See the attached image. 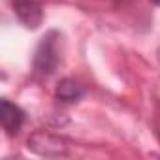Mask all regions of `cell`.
<instances>
[{"mask_svg":"<svg viewBox=\"0 0 160 160\" xmlns=\"http://www.w3.org/2000/svg\"><path fill=\"white\" fill-rule=\"evenodd\" d=\"M60 55H58V34L49 32L42 38L36 55H34V70L40 75H51L58 66Z\"/></svg>","mask_w":160,"mask_h":160,"instance_id":"1","label":"cell"},{"mask_svg":"<svg viewBox=\"0 0 160 160\" xmlns=\"http://www.w3.org/2000/svg\"><path fill=\"white\" fill-rule=\"evenodd\" d=\"M28 149L43 156H64L68 152V145L64 138L49 134V132H36L28 139Z\"/></svg>","mask_w":160,"mask_h":160,"instance_id":"2","label":"cell"},{"mask_svg":"<svg viewBox=\"0 0 160 160\" xmlns=\"http://www.w3.org/2000/svg\"><path fill=\"white\" fill-rule=\"evenodd\" d=\"M13 12L17 15V19L28 27V28H36L42 23V6L36 0H12Z\"/></svg>","mask_w":160,"mask_h":160,"instance_id":"3","label":"cell"},{"mask_svg":"<svg viewBox=\"0 0 160 160\" xmlns=\"http://www.w3.org/2000/svg\"><path fill=\"white\" fill-rule=\"evenodd\" d=\"M0 121H2V128L6 130L8 136H15L19 132V128L23 126L25 113L21 108H17L15 104H12L10 100L4 98L0 102Z\"/></svg>","mask_w":160,"mask_h":160,"instance_id":"4","label":"cell"},{"mask_svg":"<svg viewBox=\"0 0 160 160\" xmlns=\"http://www.w3.org/2000/svg\"><path fill=\"white\" fill-rule=\"evenodd\" d=\"M55 94H57V98L60 102L73 104V102H77L85 94V91L77 81H73V79H62V81L58 83V87H57V91H55Z\"/></svg>","mask_w":160,"mask_h":160,"instance_id":"5","label":"cell"},{"mask_svg":"<svg viewBox=\"0 0 160 160\" xmlns=\"http://www.w3.org/2000/svg\"><path fill=\"white\" fill-rule=\"evenodd\" d=\"M152 4H156V6H160V0H151Z\"/></svg>","mask_w":160,"mask_h":160,"instance_id":"6","label":"cell"},{"mask_svg":"<svg viewBox=\"0 0 160 160\" xmlns=\"http://www.w3.org/2000/svg\"><path fill=\"white\" fill-rule=\"evenodd\" d=\"M158 60H160V49H158Z\"/></svg>","mask_w":160,"mask_h":160,"instance_id":"7","label":"cell"}]
</instances>
